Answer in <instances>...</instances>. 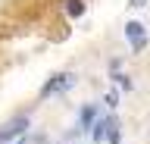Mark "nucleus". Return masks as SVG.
Segmentation results:
<instances>
[{
  "instance_id": "1",
  "label": "nucleus",
  "mask_w": 150,
  "mask_h": 144,
  "mask_svg": "<svg viewBox=\"0 0 150 144\" xmlns=\"http://www.w3.org/2000/svg\"><path fill=\"white\" fill-rule=\"evenodd\" d=\"M125 38H128V44H131L134 53H141V50L147 47V31H144L141 22H128V25H125Z\"/></svg>"
},
{
  "instance_id": "2",
  "label": "nucleus",
  "mask_w": 150,
  "mask_h": 144,
  "mask_svg": "<svg viewBox=\"0 0 150 144\" xmlns=\"http://www.w3.org/2000/svg\"><path fill=\"white\" fill-rule=\"evenodd\" d=\"M72 82H75L72 72H59V75H53L44 88H41V97H50V94H59V91H69V88H72Z\"/></svg>"
},
{
  "instance_id": "3",
  "label": "nucleus",
  "mask_w": 150,
  "mask_h": 144,
  "mask_svg": "<svg viewBox=\"0 0 150 144\" xmlns=\"http://www.w3.org/2000/svg\"><path fill=\"white\" fill-rule=\"evenodd\" d=\"M28 122H31V119H28L25 113H22V116H16L13 122H6V128H0V141H13V138H22V135H25V128H28Z\"/></svg>"
},
{
  "instance_id": "4",
  "label": "nucleus",
  "mask_w": 150,
  "mask_h": 144,
  "mask_svg": "<svg viewBox=\"0 0 150 144\" xmlns=\"http://www.w3.org/2000/svg\"><path fill=\"white\" fill-rule=\"evenodd\" d=\"M106 128H110V119H100V122L91 128V138L94 141H103V138H106Z\"/></svg>"
},
{
  "instance_id": "5",
  "label": "nucleus",
  "mask_w": 150,
  "mask_h": 144,
  "mask_svg": "<svg viewBox=\"0 0 150 144\" xmlns=\"http://www.w3.org/2000/svg\"><path fill=\"white\" fill-rule=\"evenodd\" d=\"M94 119H97V106H94V104H88V106L81 110V128H88Z\"/></svg>"
},
{
  "instance_id": "6",
  "label": "nucleus",
  "mask_w": 150,
  "mask_h": 144,
  "mask_svg": "<svg viewBox=\"0 0 150 144\" xmlns=\"http://www.w3.org/2000/svg\"><path fill=\"white\" fill-rule=\"evenodd\" d=\"M66 13H69V16H81L84 3H81V0H66Z\"/></svg>"
},
{
  "instance_id": "7",
  "label": "nucleus",
  "mask_w": 150,
  "mask_h": 144,
  "mask_svg": "<svg viewBox=\"0 0 150 144\" xmlns=\"http://www.w3.org/2000/svg\"><path fill=\"white\" fill-rule=\"evenodd\" d=\"M106 104L116 106V104H119V94H116V91H110V94H106Z\"/></svg>"
}]
</instances>
